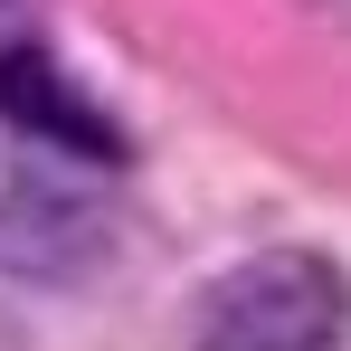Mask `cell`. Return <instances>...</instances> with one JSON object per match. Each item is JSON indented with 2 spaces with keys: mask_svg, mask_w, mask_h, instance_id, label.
Segmentation results:
<instances>
[{
  "mask_svg": "<svg viewBox=\"0 0 351 351\" xmlns=\"http://www.w3.org/2000/svg\"><path fill=\"white\" fill-rule=\"evenodd\" d=\"M0 114H10V123H29V133H48L58 152H76V143H86L95 162L114 152V133L86 114V95H76V86H66L48 58H0Z\"/></svg>",
  "mask_w": 351,
  "mask_h": 351,
  "instance_id": "2",
  "label": "cell"
},
{
  "mask_svg": "<svg viewBox=\"0 0 351 351\" xmlns=\"http://www.w3.org/2000/svg\"><path fill=\"white\" fill-rule=\"evenodd\" d=\"M0 19H10V0H0Z\"/></svg>",
  "mask_w": 351,
  "mask_h": 351,
  "instance_id": "3",
  "label": "cell"
},
{
  "mask_svg": "<svg viewBox=\"0 0 351 351\" xmlns=\"http://www.w3.org/2000/svg\"><path fill=\"white\" fill-rule=\"evenodd\" d=\"M351 332V285L313 247H266L199 294V351H332Z\"/></svg>",
  "mask_w": 351,
  "mask_h": 351,
  "instance_id": "1",
  "label": "cell"
}]
</instances>
